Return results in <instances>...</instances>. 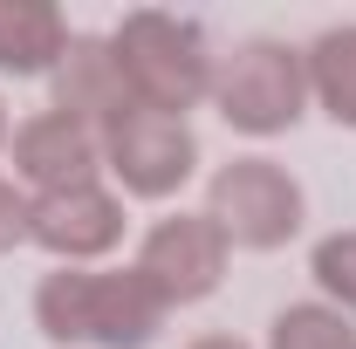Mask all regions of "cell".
<instances>
[{
  "mask_svg": "<svg viewBox=\"0 0 356 349\" xmlns=\"http://www.w3.org/2000/svg\"><path fill=\"white\" fill-rule=\"evenodd\" d=\"M165 315L137 267H48L35 281V329L55 349H144Z\"/></svg>",
  "mask_w": 356,
  "mask_h": 349,
  "instance_id": "1",
  "label": "cell"
},
{
  "mask_svg": "<svg viewBox=\"0 0 356 349\" xmlns=\"http://www.w3.org/2000/svg\"><path fill=\"white\" fill-rule=\"evenodd\" d=\"M110 48L124 62V83H131L137 110H165V117H185L213 96V42L192 14H165V7H131L117 28H110Z\"/></svg>",
  "mask_w": 356,
  "mask_h": 349,
  "instance_id": "2",
  "label": "cell"
},
{
  "mask_svg": "<svg viewBox=\"0 0 356 349\" xmlns=\"http://www.w3.org/2000/svg\"><path fill=\"white\" fill-rule=\"evenodd\" d=\"M206 103L220 110L226 131H240V137H288L315 103L309 62L281 35H247V42H233L213 62V96Z\"/></svg>",
  "mask_w": 356,
  "mask_h": 349,
  "instance_id": "3",
  "label": "cell"
},
{
  "mask_svg": "<svg viewBox=\"0 0 356 349\" xmlns=\"http://www.w3.org/2000/svg\"><path fill=\"white\" fill-rule=\"evenodd\" d=\"M206 219L226 233V247L274 254V247H288L309 226V192L281 158L247 151V158H226L220 172L206 178Z\"/></svg>",
  "mask_w": 356,
  "mask_h": 349,
  "instance_id": "4",
  "label": "cell"
},
{
  "mask_svg": "<svg viewBox=\"0 0 356 349\" xmlns=\"http://www.w3.org/2000/svg\"><path fill=\"white\" fill-rule=\"evenodd\" d=\"M103 172L124 199H151L165 206L178 199L192 178H199V137L185 117L165 110H124L110 131H103Z\"/></svg>",
  "mask_w": 356,
  "mask_h": 349,
  "instance_id": "5",
  "label": "cell"
},
{
  "mask_svg": "<svg viewBox=\"0 0 356 349\" xmlns=\"http://www.w3.org/2000/svg\"><path fill=\"white\" fill-rule=\"evenodd\" d=\"M131 267L151 281V295H158L165 308H199V302H213V295L226 288L233 247H226V233L206 213H185V206H178V213L144 226Z\"/></svg>",
  "mask_w": 356,
  "mask_h": 349,
  "instance_id": "6",
  "label": "cell"
},
{
  "mask_svg": "<svg viewBox=\"0 0 356 349\" xmlns=\"http://www.w3.org/2000/svg\"><path fill=\"white\" fill-rule=\"evenodd\" d=\"M124 233H131L124 192L103 178L28 199V247H42L55 267H103L124 247Z\"/></svg>",
  "mask_w": 356,
  "mask_h": 349,
  "instance_id": "7",
  "label": "cell"
},
{
  "mask_svg": "<svg viewBox=\"0 0 356 349\" xmlns=\"http://www.w3.org/2000/svg\"><path fill=\"white\" fill-rule=\"evenodd\" d=\"M7 165H14V185L28 199L69 192V185L103 178V137L89 131V124H76V117H62V110H35V117H21L14 137H7Z\"/></svg>",
  "mask_w": 356,
  "mask_h": 349,
  "instance_id": "8",
  "label": "cell"
},
{
  "mask_svg": "<svg viewBox=\"0 0 356 349\" xmlns=\"http://www.w3.org/2000/svg\"><path fill=\"white\" fill-rule=\"evenodd\" d=\"M48 110L89 124L96 137L110 131L124 110H137V96H131V83H124V62H117L110 35H76V42H69V55H62L55 76H48Z\"/></svg>",
  "mask_w": 356,
  "mask_h": 349,
  "instance_id": "9",
  "label": "cell"
},
{
  "mask_svg": "<svg viewBox=\"0 0 356 349\" xmlns=\"http://www.w3.org/2000/svg\"><path fill=\"white\" fill-rule=\"evenodd\" d=\"M76 28L55 0H0V76L14 83H35L55 76V62L69 55Z\"/></svg>",
  "mask_w": 356,
  "mask_h": 349,
  "instance_id": "10",
  "label": "cell"
},
{
  "mask_svg": "<svg viewBox=\"0 0 356 349\" xmlns=\"http://www.w3.org/2000/svg\"><path fill=\"white\" fill-rule=\"evenodd\" d=\"M302 62H309V96H315V110H322L329 124L356 131V21L322 28V35L302 48Z\"/></svg>",
  "mask_w": 356,
  "mask_h": 349,
  "instance_id": "11",
  "label": "cell"
},
{
  "mask_svg": "<svg viewBox=\"0 0 356 349\" xmlns=\"http://www.w3.org/2000/svg\"><path fill=\"white\" fill-rule=\"evenodd\" d=\"M261 349H356V322L329 302H288L267 322Z\"/></svg>",
  "mask_w": 356,
  "mask_h": 349,
  "instance_id": "12",
  "label": "cell"
},
{
  "mask_svg": "<svg viewBox=\"0 0 356 349\" xmlns=\"http://www.w3.org/2000/svg\"><path fill=\"white\" fill-rule=\"evenodd\" d=\"M309 274H315V288H322V302L343 308V315L356 322V226H350V233H322V240H315Z\"/></svg>",
  "mask_w": 356,
  "mask_h": 349,
  "instance_id": "13",
  "label": "cell"
},
{
  "mask_svg": "<svg viewBox=\"0 0 356 349\" xmlns=\"http://www.w3.org/2000/svg\"><path fill=\"white\" fill-rule=\"evenodd\" d=\"M14 247H28V192L14 178H0V261Z\"/></svg>",
  "mask_w": 356,
  "mask_h": 349,
  "instance_id": "14",
  "label": "cell"
},
{
  "mask_svg": "<svg viewBox=\"0 0 356 349\" xmlns=\"http://www.w3.org/2000/svg\"><path fill=\"white\" fill-rule=\"evenodd\" d=\"M185 349H254L247 336H226V329H213V336H192Z\"/></svg>",
  "mask_w": 356,
  "mask_h": 349,
  "instance_id": "15",
  "label": "cell"
},
{
  "mask_svg": "<svg viewBox=\"0 0 356 349\" xmlns=\"http://www.w3.org/2000/svg\"><path fill=\"white\" fill-rule=\"evenodd\" d=\"M7 137H14V117H7V96H0V151H7Z\"/></svg>",
  "mask_w": 356,
  "mask_h": 349,
  "instance_id": "16",
  "label": "cell"
}]
</instances>
